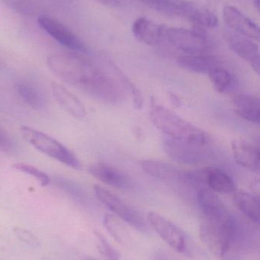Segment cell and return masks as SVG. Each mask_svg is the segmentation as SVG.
I'll use <instances>...</instances> for the list:
<instances>
[{"label":"cell","instance_id":"cell-1","mask_svg":"<svg viewBox=\"0 0 260 260\" xmlns=\"http://www.w3.org/2000/svg\"><path fill=\"white\" fill-rule=\"evenodd\" d=\"M49 70L66 83L110 105H118L124 92L112 78L93 62L73 53H53L47 58Z\"/></svg>","mask_w":260,"mask_h":260},{"label":"cell","instance_id":"cell-2","mask_svg":"<svg viewBox=\"0 0 260 260\" xmlns=\"http://www.w3.org/2000/svg\"><path fill=\"white\" fill-rule=\"evenodd\" d=\"M150 118L155 127L169 139L200 145H207L210 142L206 132L166 107L158 105L153 106Z\"/></svg>","mask_w":260,"mask_h":260},{"label":"cell","instance_id":"cell-3","mask_svg":"<svg viewBox=\"0 0 260 260\" xmlns=\"http://www.w3.org/2000/svg\"><path fill=\"white\" fill-rule=\"evenodd\" d=\"M19 133L27 143L42 154L73 169L82 168L80 160L76 154L51 136L27 126H20Z\"/></svg>","mask_w":260,"mask_h":260},{"label":"cell","instance_id":"cell-4","mask_svg":"<svg viewBox=\"0 0 260 260\" xmlns=\"http://www.w3.org/2000/svg\"><path fill=\"white\" fill-rule=\"evenodd\" d=\"M250 236L241 221L230 214L225 221L219 256L221 260H244Z\"/></svg>","mask_w":260,"mask_h":260},{"label":"cell","instance_id":"cell-5","mask_svg":"<svg viewBox=\"0 0 260 260\" xmlns=\"http://www.w3.org/2000/svg\"><path fill=\"white\" fill-rule=\"evenodd\" d=\"M93 190L96 198L125 222L139 232L143 233L150 232L148 222L137 209L103 186L95 185Z\"/></svg>","mask_w":260,"mask_h":260},{"label":"cell","instance_id":"cell-6","mask_svg":"<svg viewBox=\"0 0 260 260\" xmlns=\"http://www.w3.org/2000/svg\"><path fill=\"white\" fill-rule=\"evenodd\" d=\"M168 42L186 54L208 53L214 47L210 38L199 30H189L180 27L164 29Z\"/></svg>","mask_w":260,"mask_h":260},{"label":"cell","instance_id":"cell-7","mask_svg":"<svg viewBox=\"0 0 260 260\" xmlns=\"http://www.w3.org/2000/svg\"><path fill=\"white\" fill-rule=\"evenodd\" d=\"M147 222L160 238L178 253L192 255L189 240L185 232L172 221L155 212H148Z\"/></svg>","mask_w":260,"mask_h":260},{"label":"cell","instance_id":"cell-8","mask_svg":"<svg viewBox=\"0 0 260 260\" xmlns=\"http://www.w3.org/2000/svg\"><path fill=\"white\" fill-rule=\"evenodd\" d=\"M163 150L174 161L188 165H198L206 161L209 153L206 145H196L174 139H165Z\"/></svg>","mask_w":260,"mask_h":260},{"label":"cell","instance_id":"cell-9","mask_svg":"<svg viewBox=\"0 0 260 260\" xmlns=\"http://www.w3.org/2000/svg\"><path fill=\"white\" fill-rule=\"evenodd\" d=\"M40 27L61 45L76 52H86V47L82 41L58 20L51 17L41 15L38 18Z\"/></svg>","mask_w":260,"mask_h":260},{"label":"cell","instance_id":"cell-10","mask_svg":"<svg viewBox=\"0 0 260 260\" xmlns=\"http://www.w3.org/2000/svg\"><path fill=\"white\" fill-rule=\"evenodd\" d=\"M224 38L230 50L250 64L253 70L259 75L260 56L258 44L253 40L232 31L226 32Z\"/></svg>","mask_w":260,"mask_h":260},{"label":"cell","instance_id":"cell-11","mask_svg":"<svg viewBox=\"0 0 260 260\" xmlns=\"http://www.w3.org/2000/svg\"><path fill=\"white\" fill-rule=\"evenodd\" d=\"M140 165L146 174L157 180L172 183H189V171H183L166 162L145 159L140 161Z\"/></svg>","mask_w":260,"mask_h":260},{"label":"cell","instance_id":"cell-12","mask_svg":"<svg viewBox=\"0 0 260 260\" xmlns=\"http://www.w3.org/2000/svg\"><path fill=\"white\" fill-rule=\"evenodd\" d=\"M196 200L203 218L224 220L230 215L221 199L206 186L198 188Z\"/></svg>","mask_w":260,"mask_h":260},{"label":"cell","instance_id":"cell-13","mask_svg":"<svg viewBox=\"0 0 260 260\" xmlns=\"http://www.w3.org/2000/svg\"><path fill=\"white\" fill-rule=\"evenodd\" d=\"M223 17L227 27L234 33L247 37L253 41H259V28L257 24L237 8L225 6L223 10Z\"/></svg>","mask_w":260,"mask_h":260},{"label":"cell","instance_id":"cell-14","mask_svg":"<svg viewBox=\"0 0 260 260\" xmlns=\"http://www.w3.org/2000/svg\"><path fill=\"white\" fill-rule=\"evenodd\" d=\"M89 172L99 181L117 189L126 190L132 188L131 177L124 171L108 164L103 162L93 164L89 168Z\"/></svg>","mask_w":260,"mask_h":260},{"label":"cell","instance_id":"cell-15","mask_svg":"<svg viewBox=\"0 0 260 260\" xmlns=\"http://www.w3.org/2000/svg\"><path fill=\"white\" fill-rule=\"evenodd\" d=\"M51 91L60 106L73 118L80 120L85 117L86 108L82 101L62 84L52 82Z\"/></svg>","mask_w":260,"mask_h":260},{"label":"cell","instance_id":"cell-16","mask_svg":"<svg viewBox=\"0 0 260 260\" xmlns=\"http://www.w3.org/2000/svg\"><path fill=\"white\" fill-rule=\"evenodd\" d=\"M232 151L237 163L253 173L260 169L259 151L250 142L242 139L232 141Z\"/></svg>","mask_w":260,"mask_h":260},{"label":"cell","instance_id":"cell-17","mask_svg":"<svg viewBox=\"0 0 260 260\" xmlns=\"http://www.w3.org/2000/svg\"><path fill=\"white\" fill-rule=\"evenodd\" d=\"M234 111L241 118L253 124L260 123V101L252 94H239L232 99Z\"/></svg>","mask_w":260,"mask_h":260},{"label":"cell","instance_id":"cell-18","mask_svg":"<svg viewBox=\"0 0 260 260\" xmlns=\"http://www.w3.org/2000/svg\"><path fill=\"white\" fill-rule=\"evenodd\" d=\"M203 175L206 187L215 193L234 194L236 191L235 180L220 168H206L203 170Z\"/></svg>","mask_w":260,"mask_h":260},{"label":"cell","instance_id":"cell-19","mask_svg":"<svg viewBox=\"0 0 260 260\" xmlns=\"http://www.w3.org/2000/svg\"><path fill=\"white\" fill-rule=\"evenodd\" d=\"M132 31L135 38L143 44L155 46L164 35V27L146 18H139L133 24Z\"/></svg>","mask_w":260,"mask_h":260},{"label":"cell","instance_id":"cell-20","mask_svg":"<svg viewBox=\"0 0 260 260\" xmlns=\"http://www.w3.org/2000/svg\"><path fill=\"white\" fill-rule=\"evenodd\" d=\"M181 68L197 74L209 75L212 69L221 65L218 58L208 53L186 54L177 60Z\"/></svg>","mask_w":260,"mask_h":260},{"label":"cell","instance_id":"cell-21","mask_svg":"<svg viewBox=\"0 0 260 260\" xmlns=\"http://www.w3.org/2000/svg\"><path fill=\"white\" fill-rule=\"evenodd\" d=\"M235 206L252 222L259 225L260 201L259 196L245 191H235L233 197Z\"/></svg>","mask_w":260,"mask_h":260},{"label":"cell","instance_id":"cell-22","mask_svg":"<svg viewBox=\"0 0 260 260\" xmlns=\"http://www.w3.org/2000/svg\"><path fill=\"white\" fill-rule=\"evenodd\" d=\"M201 27H215L218 24L216 15L207 8L186 1L183 16Z\"/></svg>","mask_w":260,"mask_h":260},{"label":"cell","instance_id":"cell-23","mask_svg":"<svg viewBox=\"0 0 260 260\" xmlns=\"http://www.w3.org/2000/svg\"><path fill=\"white\" fill-rule=\"evenodd\" d=\"M215 89L221 94L232 92L236 88L235 76L222 66H217L208 75Z\"/></svg>","mask_w":260,"mask_h":260},{"label":"cell","instance_id":"cell-24","mask_svg":"<svg viewBox=\"0 0 260 260\" xmlns=\"http://www.w3.org/2000/svg\"><path fill=\"white\" fill-rule=\"evenodd\" d=\"M103 224L107 232L119 244L125 247H131L132 244L131 234L117 217L106 214L104 216Z\"/></svg>","mask_w":260,"mask_h":260},{"label":"cell","instance_id":"cell-25","mask_svg":"<svg viewBox=\"0 0 260 260\" xmlns=\"http://www.w3.org/2000/svg\"><path fill=\"white\" fill-rule=\"evenodd\" d=\"M111 70L114 73L116 82L121 89L124 93H128L132 99L134 108L137 110L141 109L143 105V98L139 88L115 66H111Z\"/></svg>","mask_w":260,"mask_h":260},{"label":"cell","instance_id":"cell-26","mask_svg":"<svg viewBox=\"0 0 260 260\" xmlns=\"http://www.w3.org/2000/svg\"><path fill=\"white\" fill-rule=\"evenodd\" d=\"M17 94L30 108L39 110L44 106V98L41 91L27 82H18L15 85Z\"/></svg>","mask_w":260,"mask_h":260},{"label":"cell","instance_id":"cell-27","mask_svg":"<svg viewBox=\"0 0 260 260\" xmlns=\"http://www.w3.org/2000/svg\"><path fill=\"white\" fill-rule=\"evenodd\" d=\"M154 10L167 15L183 16L186 1L185 0H141Z\"/></svg>","mask_w":260,"mask_h":260},{"label":"cell","instance_id":"cell-28","mask_svg":"<svg viewBox=\"0 0 260 260\" xmlns=\"http://www.w3.org/2000/svg\"><path fill=\"white\" fill-rule=\"evenodd\" d=\"M14 12L24 16H34L38 12V5L35 0H1Z\"/></svg>","mask_w":260,"mask_h":260},{"label":"cell","instance_id":"cell-29","mask_svg":"<svg viewBox=\"0 0 260 260\" xmlns=\"http://www.w3.org/2000/svg\"><path fill=\"white\" fill-rule=\"evenodd\" d=\"M94 236L96 248L105 260H120V253L111 245L101 232L95 231Z\"/></svg>","mask_w":260,"mask_h":260},{"label":"cell","instance_id":"cell-30","mask_svg":"<svg viewBox=\"0 0 260 260\" xmlns=\"http://www.w3.org/2000/svg\"><path fill=\"white\" fill-rule=\"evenodd\" d=\"M12 168L16 171L24 173V174H27L31 177H33L35 180L39 182L41 186H47L50 184V178L49 176L45 174L44 171H41L38 168L32 166V165L24 163H16L12 165Z\"/></svg>","mask_w":260,"mask_h":260},{"label":"cell","instance_id":"cell-31","mask_svg":"<svg viewBox=\"0 0 260 260\" xmlns=\"http://www.w3.org/2000/svg\"><path fill=\"white\" fill-rule=\"evenodd\" d=\"M17 236L27 244H31V245H38V241L30 232L26 230H21V229H18L15 231Z\"/></svg>","mask_w":260,"mask_h":260},{"label":"cell","instance_id":"cell-32","mask_svg":"<svg viewBox=\"0 0 260 260\" xmlns=\"http://www.w3.org/2000/svg\"><path fill=\"white\" fill-rule=\"evenodd\" d=\"M11 147V142L9 138L3 131L0 130V148L8 149Z\"/></svg>","mask_w":260,"mask_h":260},{"label":"cell","instance_id":"cell-33","mask_svg":"<svg viewBox=\"0 0 260 260\" xmlns=\"http://www.w3.org/2000/svg\"><path fill=\"white\" fill-rule=\"evenodd\" d=\"M96 1L104 6H111V7H117L122 4V0H96Z\"/></svg>","mask_w":260,"mask_h":260},{"label":"cell","instance_id":"cell-34","mask_svg":"<svg viewBox=\"0 0 260 260\" xmlns=\"http://www.w3.org/2000/svg\"><path fill=\"white\" fill-rule=\"evenodd\" d=\"M154 260H175L164 253H157L154 256Z\"/></svg>","mask_w":260,"mask_h":260},{"label":"cell","instance_id":"cell-35","mask_svg":"<svg viewBox=\"0 0 260 260\" xmlns=\"http://www.w3.org/2000/svg\"><path fill=\"white\" fill-rule=\"evenodd\" d=\"M169 99H170L172 105H175V106L180 107L181 105V101L179 99L178 96L176 95L175 94H169Z\"/></svg>","mask_w":260,"mask_h":260},{"label":"cell","instance_id":"cell-36","mask_svg":"<svg viewBox=\"0 0 260 260\" xmlns=\"http://www.w3.org/2000/svg\"><path fill=\"white\" fill-rule=\"evenodd\" d=\"M253 3H254V5H255V6H256V8H257L258 10H259V0H254V2H253Z\"/></svg>","mask_w":260,"mask_h":260},{"label":"cell","instance_id":"cell-37","mask_svg":"<svg viewBox=\"0 0 260 260\" xmlns=\"http://www.w3.org/2000/svg\"><path fill=\"white\" fill-rule=\"evenodd\" d=\"M85 260H96V259H93V258H87V259H85Z\"/></svg>","mask_w":260,"mask_h":260},{"label":"cell","instance_id":"cell-38","mask_svg":"<svg viewBox=\"0 0 260 260\" xmlns=\"http://www.w3.org/2000/svg\"><path fill=\"white\" fill-rule=\"evenodd\" d=\"M1 66H2V62H1V61H0V68H1Z\"/></svg>","mask_w":260,"mask_h":260}]
</instances>
